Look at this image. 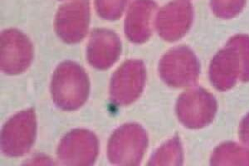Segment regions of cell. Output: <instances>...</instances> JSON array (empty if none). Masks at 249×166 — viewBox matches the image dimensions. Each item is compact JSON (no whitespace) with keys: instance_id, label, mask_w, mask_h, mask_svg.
<instances>
[{"instance_id":"obj_1","label":"cell","mask_w":249,"mask_h":166,"mask_svg":"<svg viewBox=\"0 0 249 166\" xmlns=\"http://www.w3.org/2000/svg\"><path fill=\"white\" fill-rule=\"evenodd\" d=\"M90 82L84 69L76 62H62L54 72L51 93L53 102L64 111H75L88 100Z\"/></svg>"},{"instance_id":"obj_2","label":"cell","mask_w":249,"mask_h":166,"mask_svg":"<svg viewBox=\"0 0 249 166\" xmlns=\"http://www.w3.org/2000/svg\"><path fill=\"white\" fill-rule=\"evenodd\" d=\"M147 147V135L143 127L136 123L120 127L108 141L109 161L119 166H138Z\"/></svg>"},{"instance_id":"obj_3","label":"cell","mask_w":249,"mask_h":166,"mask_svg":"<svg viewBox=\"0 0 249 166\" xmlns=\"http://www.w3.org/2000/svg\"><path fill=\"white\" fill-rule=\"evenodd\" d=\"M37 132V119L33 108L15 114L3 126L1 148L10 157H19L29 152Z\"/></svg>"},{"instance_id":"obj_4","label":"cell","mask_w":249,"mask_h":166,"mask_svg":"<svg viewBox=\"0 0 249 166\" xmlns=\"http://www.w3.org/2000/svg\"><path fill=\"white\" fill-rule=\"evenodd\" d=\"M145 68L140 60H128L121 65L112 76L110 84L111 102L128 106L139 98L144 89Z\"/></svg>"},{"instance_id":"obj_5","label":"cell","mask_w":249,"mask_h":166,"mask_svg":"<svg viewBox=\"0 0 249 166\" xmlns=\"http://www.w3.org/2000/svg\"><path fill=\"white\" fill-rule=\"evenodd\" d=\"M98 149V140L94 133L88 129H73L62 139L57 148V157L65 166H92Z\"/></svg>"},{"instance_id":"obj_6","label":"cell","mask_w":249,"mask_h":166,"mask_svg":"<svg viewBox=\"0 0 249 166\" xmlns=\"http://www.w3.org/2000/svg\"><path fill=\"white\" fill-rule=\"evenodd\" d=\"M91 9L88 0H73L60 7L55 18V30L63 42L74 44L88 33Z\"/></svg>"},{"instance_id":"obj_7","label":"cell","mask_w":249,"mask_h":166,"mask_svg":"<svg viewBox=\"0 0 249 166\" xmlns=\"http://www.w3.org/2000/svg\"><path fill=\"white\" fill-rule=\"evenodd\" d=\"M0 65L3 73L18 75L25 72L33 59V46L28 37L17 29H7L1 34Z\"/></svg>"},{"instance_id":"obj_8","label":"cell","mask_w":249,"mask_h":166,"mask_svg":"<svg viewBox=\"0 0 249 166\" xmlns=\"http://www.w3.org/2000/svg\"><path fill=\"white\" fill-rule=\"evenodd\" d=\"M121 52V41L113 31L98 28L91 33L87 48V57L93 68L100 70L110 68L119 58Z\"/></svg>"},{"instance_id":"obj_9","label":"cell","mask_w":249,"mask_h":166,"mask_svg":"<svg viewBox=\"0 0 249 166\" xmlns=\"http://www.w3.org/2000/svg\"><path fill=\"white\" fill-rule=\"evenodd\" d=\"M155 3L152 0H136L128 10L124 22V32L134 43H143L150 35V20Z\"/></svg>"},{"instance_id":"obj_10","label":"cell","mask_w":249,"mask_h":166,"mask_svg":"<svg viewBox=\"0 0 249 166\" xmlns=\"http://www.w3.org/2000/svg\"><path fill=\"white\" fill-rule=\"evenodd\" d=\"M130 0H95L96 11L106 20L115 21L122 16Z\"/></svg>"}]
</instances>
